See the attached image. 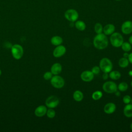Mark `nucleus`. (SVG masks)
Listing matches in <instances>:
<instances>
[{
  "instance_id": "obj_31",
  "label": "nucleus",
  "mask_w": 132,
  "mask_h": 132,
  "mask_svg": "<svg viewBox=\"0 0 132 132\" xmlns=\"http://www.w3.org/2000/svg\"><path fill=\"white\" fill-rule=\"evenodd\" d=\"M128 59L129 61V62H130V63L132 64V52L130 54H129L128 57Z\"/></svg>"
},
{
  "instance_id": "obj_16",
  "label": "nucleus",
  "mask_w": 132,
  "mask_h": 132,
  "mask_svg": "<svg viewBox=\"0 0 132 132\" xmlns=\"http://www.w3.org/2000/svg\"><path fill=\"white\" fill-rule=\"evenodd\" d=\"M123 113L127 118L132 117V104H127L124 106Z\"/></svg>"
},
{
  "instance_id": "obj_13",
  "label": "nucleus",
  "mask_w": 132,
  "mask_h": 132,
  "mask_svg": "<svg viewBox=\"0 0 132 132\" xmlns=\"http://www.w3.org/2000/svg\"><path fill=\"white\" fill-rule=\"evenodd\" d=\"M46 107L44 105H40L35 109V114L37 117H42L46 113Z\"/></svg>"
},
{
  "instance_id": "obj_26",
  "label": "nucleus",
  "mask_w": 132,
  "mask_h": 132,
  "mask_svg": "<svg viewBox=\"0 0 132 132\" xmlns=\"http://www.w3.org/2000/svg\"><path fill=\"white\" fill-rule=\"evenodd\" d=\"M46 114L48 118H53L55 117V116L56 115V112L53 108H50L49 109L47 110Z\"/></svg>"
},
{
  "instance_id": "obj_33",
  "label": "nucleus",
  "mask_w": 132,
  "mask_h": 132,
  "mask_svg": "<svg viewBox=\"0 0 132 132\" xmlns=\"http://www.w3.org/2000/svg\"><path fill=\"white\" fill-rule=\"evenodd\" d=\"M128 42H129V43L131 45H132V35H131V36L129 37V38H128Z\"/></svg>"
},
{
  "instance_id": "obj_14",
  "label": "nucleus",
  "mask_w": 132,
  "mask_h": 132,
  "mask_svg": "<svg viewBox=\"0 0 132 132\" xmlns=\"http://www.w3.org/2000/svg\"><path fill=\"white\" fill-rule=\"evenodd\" d=\"M115 26L112 24H108L106 25L103 29L104 34L106 35H111L114 32Z\"/></svg>"
},
{
  "instance_id": "obj_21",
  "label": "nucleus",
  "mask_w": 132,
  "mask_h": 132,
  "mask_svg": "<svg viewBox=\"0 0 132 132\" xmlns=\"http://www.w3.org/2000/svg\"><path fill=\"white\" fill-rule=\"evenodd\" d=\"M118 64L120 67L122 68H126L129 64V61L128 58L125 57H122L120 58L119 60Z\"/></svg>"
},
{
  "instance_id": "obj_24",
  "label": "nucleus",
  "mask_w": 132,
  "mask_h": 132,
  "mask_svg": "<svg viewBox=\"0 0 132 132\" xmlns=\"http://www.w3.org/2000/svg\"><path fill=\"white\" fill-rule=\"evenodd\" d=\"M128 86L126 82H121L118 86V89L120 92H124L128 89Z\"/></svg>"
},
{
  "instance_id": "obj_40",
  "label": "nucleus",
  "mask_w": 132,
  "mask_h": 132,
  "mask_svg": "<svg viewBox=\"0 0 132 132\" xmlns=\"http://www.w3.org/2000/svg\"><path fill=\"white\" fill-rule=\"evenodd\" d=\"M116 1H122V0H116Z\"/></svg>"
},
{
  "instance_id": "obj_37",
  "label": "nucleus",
  "mask_w": 132,
  "mask_h": 132,
  "mask_svg": "<svg viewBox=\"0 0 132 132\" xmlns=\"http://www.w3.org/2000/svg\"><path fill=\"white\" fill-rule=\"evenodd\" d=\"M1 73H2V72H1V70H0V76H1Z\"/></svg>"
},
{
  "instance_id": "obj_39",
  "label": "nucleus",
  "mask_w": 132,
  "mask_h": 132,
  "mask_svg": "<svg viewBox=\"0 0 132 132\" xmlns=\"http://www.w3.org/2000/svg\"><path fill=\"white\" fill-rule=\"evenodd\" d=\"M131 104H132V98H131Z\"/></svg>"
},
{
  "instance_id": "obj_17",
  "label": "nucleus",
  "mask_w": 132,
  "mask_h": 132,
  "mask_svg": "<svg viewBox=\"0 0 132 132\" xmlns=\"http://www.w3.org/2000/svg\"><path fill=\"white\" fill-rule=\"evenodd\" d=\"M63 42L62 38L59 36H53L51 39V43L55 46H58L61 45Z\"/></svg>"
},
{
  "instance_id": "obj_4",
  "label": "nucleus",
  "mask_w": 132,
  "mask_h": 132,
  "mask_svg": "<svg viewBox=\"0 0 132 132\" xmlns=\"http://www.w3.org/2000/svg\"><path fill=\"white\" fill-rule=\"evenodd\" d=\"M102 88L106 93H113L118 90V86L112 81H108L104 83Z\"/></svg>"
},
{
  "instance_id": "obj_9",
  "label": "nucleus",
  "mask_w": 132,
  "mask_h": 132,
  "mask_svg": "<svg viewBox=\"0 0 132 132\" xmlns=\"http://www.w3.org/2000/svg\"><path fill=\"white\" fill-rule=\"evenodd\" d=\"M121 31L125 35H128L132 32V22L126 21L123 23L121 26Z\"/></svg>"
},
{
  "instance_id": "obj_7",
  "label": "nucleus",
  "mask_w": 132,
  "mask_h": 132,
  "mask_svg": "<svg viewBox=\"0 0 132 132\" xmlns=\"http://www.w3.org/2000/svg\"><path fill=\"white\" fill-rule=\"evenodd\" d=\"M11 53L15 59H20L23 55V47L19 44H14L11 47Z\"/></svg>"
},
{
  "instance_id": "obj_28",
  "label": "nucleus",
  "mask_w": 132,
  "mask_h": 132,
  "mask_svg": "<svg viewBox=\"0 0 132 132\" xmlns=\"http://www.w3.org/2000/svg\"><path fill=\"white\" fill-rule=\"evenodd\" d=\"M101 71V69L100 67L94 66L91 69V72L94 74V75H97L100 73Z\"/></svg>"
},
{
  "instance_id": "obj_2",
  "label": "nucleus",
  "mask_w": 132,
  "mask_h": 132,
  "mask_svg": "<svg viewBox=\"0 0 132 132\" xmlns=\"http://www.w3.org/2000/svg\"><path fill=\"white\" fill-rule=\"evenodd\" d=\"M110 42L111 44L115 47H119L121 46L124 42L123 36L119 32H113L110 37Z\"/></svg>"
},
{
  "instance_id": "obj_22",
  "label": "nucleus",
  "mask_w": 132,
  "mask_h": 132,
  "mask_svg": "<svg viewBox=\"0 0 132 132\" xmlns=\"http://www.w3.org/2000/svg\"><path fill=\"white\" fill-rule=\"evenodd\" d=\"M103 96V93L100 90H97L94 91L92 94V98L95 101L99 100L102 98Z\"/></svg>"
},
{
  "instance_id": "obj_6",
  "label": "nucleus",
  "mask_w": 132,
  "mask_h": 132,
  "mask_svg": "<svg viewBox=\"0 0 132 132\" xmlns=\"http://www.w3.org/2000/svg\"><path fill=\"white\" fill-rule=\"evenodd\" d=\"M79 15L78 12L73 9H70L67 10L64 13V17L65 18L71 22H74L76 21L78 18Z\"/></svg>"
},
{
  "instance_id": "obj_18",
  "label": "nucleus",
  "mask_w": 132,
  "mask_h": 132,
  "mask_svg": "<svg viewBox=\"0 0 132 132\" xmlns=\"http://www.w3.org/2000/svg\"><path fill=\"white\" fill-rule=\"evenodd\" d=\"M74 100L76 102H80L84 98V94L80 90H76L74 91L73 94Z\"/></svg>"
},
{
  "instance_id": "obj_35",
  "label": "nucleus",
  "mask_w": 132,
  "mask_h": 132,
  "mask_svg": "<svg viewBox=\"0 0 132 132\" xmlns=\"http://www.w3.org/2000/svg\"><path fill=\"white\" fill-rule=\"evenodd\" d=\"M128 74H129V76H132V71H129V72H128Z\"/></svg>"
},
{
  "instance_id": "obj_38",
  "label": "nucleus",
  "mask_w": 132,
  "mask_h": 132,
  "mask_svg": "<svg viewBox=\"0 0 132 132\" xmlns=\"http://www.w3.org/2000/svg\"><path fill=\"white\" fill-rule=\"evenodd\" d=\"M130 85H131V86L132 87V81H131V83H130Z\"/></svg>"
},
{
  "instance_id": "obj_30",
  "label": "nucleus",
  "mask_w": 132,
  "mask_h": 132,
  "mask_svg": "<svg viewBox=\"0 0 132 132\" xmlns=\"http://www.w3.org/2000/svg\"><path fill=\"white\" fill-rule=\"evenodd\" d=\"M102 77L103 78L104 80H107L108 77H109V74L108 73H105L104 72L103 75H102Z\"/></svg>"
},
{
  "instance_id": "obj_32",
  "label": "nucleus",
  "mask_w": 132,
  "mask_h": 132,
  "mask_svg": "<svg viewBox=\"0 0 132 132\" xmlns=\"http://www.w3.org/2000/svg\"><path fill=\"white\" fill-rule=\"evenodd\" d=\"M114 93H115V95H116L117 96H120V95H121L120 91L119 90L118 91V90L114 92Z\"/></svg>"
},
{
  "instance_id": "obj_3",
  "label": "nucleus",
  "mask_w": 132,
  "mask_h": 132,
  "mask_svg": "<svg viewBox=\"0 0 132 132\" xmlns=\"http://www.w3.org/2000/svg\"><path fill=\"white\" fill-rule=\"evenodd\" d=\"M99 67L101 70L105 73H109L112 70L113 64L111 61L108 58H103L100 61Z\"/></svg>"
},
{
  "instance_id": "obj_34",
  "label": "nucleus",
  "mask_w": 132,
  "mask_h": 132,
  "mask_svg": "<svg viewBox=\"0 0 132 132\" xmlns=\"http://www.w3.org/2000/svg\"><path fill=\"white\" fill-rule=\"evenodd\" d=\"M128 55H129V54L127 53V52H125L124 54H123V57H125V58H128Z\"/></svg>"
},
{
  "instance_id": "obj_25",
  "label": "nucleus",
  "mask_w": 132,
  "mask_h": 132,
  "mask_svg": "<svg viewBox=\"0 0 132 132\" xmlns=\"http://www.w3.org/2000/svg\"><path fill=\"white\" fill-rule=\"evenodd\" d=\"M103 27L102 25L100 23H96L94 25V31L97 34H101L103 32Z\"/></svg>"
},
{
  "instance_id": "obj_23",
  "label": "nucleus",
  "mask_w": 132,
  "mask_h": 132,
  "mask_svg": "<svg viewBox=\"0 0 132 132\" xmlns=\"http://www.w3.org/2000/svg\"><path fill=\"white\" fill-rule=\"evenodd\" d=\"M121 48L125 52H128L131 49V45L127 42H123L121 45Z\"/></svg>"
},
{
  "instance_id": "obj_29",
  "label": "nucleus",
  "mask_w": 132,
  "mask_h": 132,
  "mask_svg": "<svg viewBox=\"0 0 132 132\" xmlns=\"http://www.w3.org/2000/svg\"><path fill=\"white\" fill-rule=\"evenodd\" d=\"M131 97L128 95H126L123 97V102L124 104H127L131 102Z\"/></svg>"
},
{
  "instance_id": "obj_15",
  "label": "nucleus",
  "mask_w": 132,
  "mask_h": 132,
  "mask_svg": "<svg viewBox=\"0 0 132 132\" xmlns=\"http://www.w3.org/2000/svg\"><path fill=\"white\" fill-rule=\"evenodd\" d=\"M62 65L59 63H55L53 64L51 68V72L54 75H58L61 72Z\"/></svg>"
},
{
  "instance_id": "obj_5",
  "label": "nucleus",
  "mask_w": 132,
  "mask_h": 132,
  "mask_svg": "<svg viewBox=\"0 0 132 132\" xmlns=\"http://www.w3.org/2000/svg\"><path fill=\"white\" fill-rule=\"evenodd\" d=\"M51 84L55 88L60 89L64 85V79L58 75H55L51 79Z\"/></svg>"
},
{
  "instance_id": "obj_19",
  "label": "nucleus",
  "mask_w": 132,
  "mask_h": 132,
  "mask_svg": "<svg viewBox=\"0 0 132 132\" xmlns=\"http://www.w3.org/2000/svg\"><path fill=\"white\" fill-rule=\"evenodd\" d=\"M74 25L76 28V29H77L78 30H80V31L84 30L86 27L85 23L84 21H80V20L75 21Z\"/></svg>"
},
{
  "instance_id": "obj_12",
  "label": "nucleus",
  "mask_w": 132,
  "mask_h": 132,
  "mask_svg": "<svg viewBox=\"0 0 132 132\" xmlns=\"http://www.w3.org/2000/svg\"><path fill=\"white\" fill-rule=\"evenodd\" d=\"M116 110V105L114 103L109 102L107 103L104 107V111L107 114H112Z\"/></svg>"
},
{
  "instance_id": "obj_20",
  "label": "nucleus",
  "mask_w": 132,
  "mask_h": 132,
  "mask_svg": "<svg viewBox=\"0 0 132 132\" xmlns=\"http://www.w3.org/2000/svg\"><path fill=\"white\" fill-rule=\"evenodd\" d=\"M121 76V74L120 72L116 70L111 71L109 72V77L112 80H118Z\"/></svg>"
},
{
  "instance_id": "obj_36",
  "label": "nucleus",
  "mask_w": 132,
  "mask_h": 132,
  "mask_svg": "<svg viewBox=\"0 0 132 132\" xmlns=\"http://www.w3.org/2000/svg\"><path fill=\"white\" fill-rule=\"evenodd\" d=\"M130 129L131 130V131H132V123L130 124Z\"/></svg>"
},
{
  "instance_id": "obj_10",
  "label": "nucleus",
  "mask_w": 132,
  "mask_h": 132,
  "mask_svg": "<svg viewBox=\"0 0 132 132\" xmlns=\"http://www.w3.org/2000/svg\"><path fill=\"white\" fill-rule=\"evenodd\" d=\"M66 52V48L62 45L56 46L53 51V56L56 58H59L65 54Z\"/></svg>"
},
{
  "instance_id": "obj_27",
  "label": "nucleus",
  "mask_w": 132,
  "mask_h": 132,
  "mask_svg": "<svg viewBox=\"0 0 132 132\" xmlns=\"http://www.w3.org/2000/svg\"><path fill=\"white\" fill-rule=\"evenodd\" d=\"M53 74L51 72H46L43 75V77L45 80H51L53 77Z\"/></svg>"
},
{
  "instance_id": "obj_1",
  "label": "nucleus",
  "mask_w": 132,
  "mask_h": 132,
  "mask_svg": "<svg viewBox=\"0 0 132 132\" xmlns=\"http://www.w3.org/2000/svg\"><path fill=\"white\" fill-rule=\"evenodd\" d=\"M94 46L98 50H104L108 45V39L104 33L97 34L93 39Z\"/></svg>"
},
{
  "instance_id": "obj_8",
  "label": "nucleus",
  "mask_w": 132,
  "mask_h": 132,
  "mask_svg": "<svg viewBox=\"0 0 132 132\" xmlns=\"http://www.w3.org/2000/svg\"><path fill=\"white\" fill-rule=\"evenodd\" d=\"M59 104V98L54 95L50 96L45 101L46 106L49 108H56Z\"/></svg>"
},
{
  "instance_id": "obj_11",
  "label": "nucleus",
  "mask_w": 132,
  "mask_h": 132,
  "mask_svg": "<svg viewBox=\"0 0 132 132\" xmlns=\"http://www.w3.org/2000/svg\"><path fill=\"white\" fill-rule=\"evenodd\" d=\"M94 74L91 71H84L80 74V78L82 80L85 82H89L93 80L94 78Z\"/></svg>"
}]
</instances>
